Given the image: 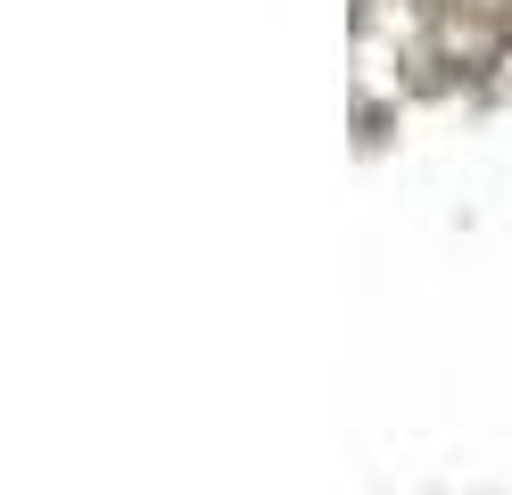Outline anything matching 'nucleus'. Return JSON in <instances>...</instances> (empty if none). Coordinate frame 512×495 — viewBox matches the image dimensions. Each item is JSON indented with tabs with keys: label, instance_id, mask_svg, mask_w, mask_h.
<instances>
[]
</instances>
